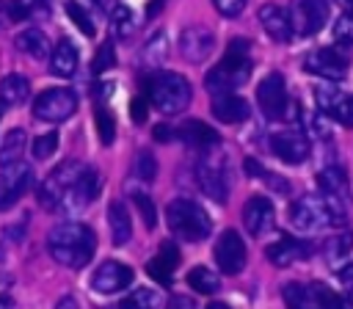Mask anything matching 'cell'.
Masks as SVG:
<instances>
[{
    "instance_id": "cell-1",
    "label": "cell",
    "mask_w": 353,
    "mask_h": 309,
    "mask_svg": "<svg viewBox=\"0 0 353 309\" xmlns=\"http://www.w3.org/2000/svg\"><path fill=\"white\" fill-rule=\"evenodd\" d=\"M94 248H97V237L94 232L80 223V221H63L58 226L50 229L47 235V251L55 262L66 265V268H85L94 257Z\"/></svg>"
},
{
    "instance_id": "cell-2",
    "label": "cell",
    "mask_w": 353,
    "mask_h": 309,
    "mask_svg": "<svg viewBox=\"0 0 353 309\" xmlns=\"http://www.w3.org/2000/svg\"><path fill=\"white\" fill-rule=\"evenodd\" d=\"M251 77V47L248 39H232L226 47V55L218 61V66L210 69L204 77L210 94H229V88L243 86Z\"/></svg>"
},
{
    "instance_id": "cell-3",
    "label": "cell",
    "mask_w": 353,
    "mask_h": 309,
    "mask_svg": "<svg viewBox=\"0 0 353 309\" xmlns=\"http://www.w3.org/2000/svg\"><path fill=\"white\" fill-rule=\"evenodd\" d=\"M146 97L154 110L174 116L190 105V83L179 72H154L146 80Z\"/></svg>"
},
{
    "instance_id": "cell-4",
    "label": "cell",
    "mask_w": 353,
    "mask_h": 309,
    "mask_svg": "<svg viewBox=\"0 0 353 309\" xmlns=\"http://www.w3.org/2000/svg\"><path fill=\"white\" fill-rule=\"evenodd\" d=\"M165 221H168V229L174 232V237H179L185 243H199L212 229L207 210L201 204H196L193 199H174L165 207Z\"/></svg>"
},
{
    "instance_id": "cell-5",
    "label": "cell",
    "mask_w": 353,
    "mask_h": 309,
    "mask_svg": "<svg viewBox=\"0 0 353 309\" xmlns=\"http://www.w3.org/2000/svg\"><path fill=\"white\" fill-rule=\"evenodd\" d=\"M256 105L265 113V119H273V121L301 116V105L290 99L284 77L279 72H270V74H265L259 80V86H256Z\"/></svg>"
},
{
    "instance_id": "cell-6",
    "label": "cell",
    "mask_w": 353,
    "mask_h": 309,
    "mask_svg": "<svg viewBox=\"0 0 353 309\" xmlns=\"http://www.w3.org/2000/svg\"><path fill=\"white\" fill-rule=\"evenodd\" d=\"M317 185L323 193V201L334 218V226L345 223V212H347V201H350V188H347V177L339 166H328L317 174Z\"/></svg>"
},
{
    "instance_id": "cell-7",
    "label": "cell",
    "mask_w": 353,
    "mask_h": 309,
    "mask_svg": "<svg viewBox=\"0 0 353 309\" xmlns=\"http://www.w3.org/2000/svg\"><path fill=\"white\" fill-rule=\"evenodd\" d=\"M290 223H292L298 232L314 235V232L325 229L328 223H334V218H331V212H328L323 196L306 193V196H301V199H295V201L290 204Z\"/></svg>"
},
{
    "instance_id": "cell-8",
    "label": "cell",
    "mask_w": 353,
    "mask_h": 309,
    "mask_svg": "<svg viewBox=\"0 0 353 309\" xmlns=\"http://www.w3.org/2000/svg\"><path fill=\"white\" fill-rule=\"evenodd\" d=\"M77 110V94L72 88H47L33 99V116L41 121H66Z\"/></svg>"
},
{
    "instance_id": "cell-9",
    "label": "cell",
    "mask_w": 353,
    "mask_h": 309,
    "mask_svg": "<svg viewBox=\"0 0 353 309\" xmlns=\"http://www.w3.org/2000/svg\"><path fill=\"white\" fill-rule=\"evenodd\" d=\"M328 17H331L328 0H292V6H290L292 33H298V36H314L317 30L325 28Z\"/></svg>"
},
{
    "instance_id": "cell-10",
    "label": "cell",
    "mask_w": 353,
    "mask_h": 309,
    "mask_svg": "<svg viewBox=\"0 0 353 309\" xmlns=\"http://www.w3.org/2000/svg\"><path fill=\"white\" fill-rule=\"evenodd\" d=\"M99 185H102L99 174H97L94 168L83 166V168H80V174L74 177V182L66 188V193H63V199H61L58 210H63V212H80V210H85V207L97 199Z\"/></svg>"
},
{
    "instance_id": "cell-11",
    "label": "cell",
    "mask_w": 353,
    "mask_h": 309,
    "mask_svg": "<svg viewBox=\"0 0 353 309\" xmlns=\"http://www.w3.org/2000/svg\"><path fill=\"white\" fill-rule=\"evenodd\" d=\"M303 69L325 80H342L347 74V55L336 47H320L303 55Z\"/></svg>"
},
{
    "instance_id": "cell-12",
    "label": "cell",
    "mask_w": 353,
    "mask_h": 309,
    "mask_svg": "<svg viewBox=\"0 0 353 309\" xmlns=\"http://www.w3.org/2000/svg\"><path fill=\"white\" fill-rule=\"evenodd\" d=\"M245 259H248V254H245L243 237L234 229L221 232V237L215 243V265H218V270L226 273V276H237L245 268Z\"/></svg>"
},
{
    "instance_id": "cell-13",
    "label": "cell",
    "mask_w": 353,
    "mask_h": 309,
    "mask_svg": "<svg viewBox=\"0 0 353 309\" xmlns=\"http://www.w3.org/2000/svg\"><path fill=\"white\" fill-rule=\"evenodd\" d=\"M30 182H33V168L28 163L3 166V171H0V212L8 210L11 204H17L22 199V193L30 188Z\"/></svg>"
},
{
    "instance_id": "cell-14",
    "label": "cell",
    "mask_w": 353,
    "mask_h": 309,
    "mask_svg": "<svg viewBox=\"0 0 353 309\" xmlns=\"http://www.w3.org/2000/svg\"><path fill=\"white\" fill-rule=\"evenodd\" d=\"M80 168H83L80 163L66 160V163H61V166L41 182V188H39V199H41V204H44L47 210H58V204H61L66 188L74 182V177L80 174Z\"/></svg>"
},
{
    "instance_id": "cell-15",
    "label": "cell",
    "mask_w": 353,
    "mask_h": 309,
    "mask_svg": "<svg viewBox=\"0 0 353 309\" xmlns=\"http://www.w3.org/2000/svg\"><path fill=\"white\" fill-rule=\"evenodd\" d=\"M215 50V36L210 28L204 25H188L179 33V52L190 61V63H201L210 58V52Z\"/></svg>"
},
{
    "instance_id": "cell-16",
    "label": "cell",
    "mask_w": 353,
    "mask_h": 309,
    "mask_svg": "<svg viewBox=\"0 0 353 309\" xmlns=\"http://www.w3.org/2000/svg\"><path fill=\"white\" fill-rule=\"evenodd\" d=\"M270 149L273 154L287 163V166H298L309 157V138L301 130H287V132H276L270 138Z\"/></svg>"
},
{
    "instance_id": "cell-17",
    "label": "cell",
    "mask_w": 353,
    "mask_h": 309,
    "mask_svg": "<svg viewBox=\"0 0 353 309\" xmlns=\"http://www.w3.org/2000/svg\"><path fill=\"white\" fill-rule=\"evenodd\" d=\"M130 281H132V268L124 265V262H116V259L102 262V265L94 270V276H91V287H94L97 292H102V295L119 292V290L130 287Z\"/></svg>"
},
{
    "instance_id": "cell-18",
    "label": "cell",
    "mask_w": 353,
    "mask_h": 309,
    "mask_svg": "<svg viewBox=\"0 0 353 309\" xmlns=\"http://www.w3.org/2000/svg\"><path fill=\"white\" fill-rule=\"evenodd\" d=\"M314 102L334 121H339L345 127H353V94H345V91H336V88H317Z\"/></svg>"
},
{
    "instance_id": "cell-19",
    "label": "cell",
    "mask_w": 353,
    "mask_h": 309,
    "mask_svg": "<svg viewBox=\"0 0 353 309\" xmlns=\"http://www.w3.org/2000/svg\"><path fill=\"white\" fill-rule=\"evenodd\" d=\"M276 221V210H273V201L265 199V196H251L243 207V226L248 229V235L254 237H262Z\"/></svg>"
},
{
    "instance_id": "cell-20",
    "label": "cell",
    "mask_w": 353,
    "mask_h": 309,
    "mask_svg": "<svg viewBox=\"0 0 353 309\" xmlns=\"http://www.w3.org/2000/svg\"><path fill=\"white\" fill-rule=\"evenodd\" d=\"M196 182H199L201 193L210 196L215 204H223L226 201V196H229L226 177H223V171L212 160H199L196 163Z\"/></svg>"
},
{
    "instance_id": "cell-21",
    "label": "cell",
    "mask_w": 353,
    "mask_h": 309,
    "mask_svg": "<svg viewBox=\"0 0 353 309\" xmlns=\"http://www.w3.org/2000/svg\"><path fill=\"white\" fill-rule=\"evenodd\" d=\"M259 25H262V30H265L273 41H290V39H292L290 11L281 8V6H276V3L259 6Z\"/></svg>"
},
{
    "instance_id": "cell-22",
    "label": "cell",
    "mask_w": 353,
    "mask_h": 309,
    "mask_svg": "<svg viewBox=\"0 0 353 309\" xmlns=\"http://www.w3.org/2000/svg\"><path fill=\"white\" fill-rule=\"evenodd\" d=\"M265 257L276 265V268H290L295 265L298 259H306L309 257V243L298 240V237H279L276 243L268 246Z\"/></svg>"
},
{
    "instance_id": "cell-23",
    "label": "cell",
    "mask_w": 353,
    "mask_h": 309,
    "mask_svg": "<svg viewBox=\"0 0 353 309\" xmlns=\"http://www.w3.org/2000/svg\"><path fill=\"white\" fill-rule=\"evenodd\" d=\"M176 265H179V251H176V246H174V243H163V246L157 248V254L149 259L146 273H149L154 281L168 284V281L174 279Z\"/></svg>"
},
{
    "instance_id": "cell-24",
    "label": "cell",
    "mask_w": 353,
    "mask_h": 309,
    "mask_svg": "<svg viewBox=\"0 0 353 309\" xmlns=\"http://www.w3.org/2000/svg\"><path fill=\"white\" fill-rule=\"evenodd\" d=\"M212 116L223 124H237L243 119H248V102L237 94H215L212 99Z\"/></svg>"
},
{
    "instance_id": "cell-25",
    "label": "cell",
    "mask_w": 353,
    "mask_h": 309,
    "mask_svg": "<svg viewBox=\"0 0 353 309\" xmlns=\"http://www.w3.org/2000/svg\"><path fill=\"white\" fill-rule=\"evenodd\" d=\"M77 63H80V52L77 47L69 41V39H61L50 55V74L55 77H72L77 72Z\"/></svg>"
},
{
    "instance_id": "cell-26",
    "label": "cell",
    "mask_w": 353,
    "mask_h": 309,
    "mask_svg": "<svg viewBox=\"0 0 353 309\" xmlns=\"http://www.w3.org/2000/svg\"><path fill=\"white\" fill-rule=\"evenodd\" d=\"M30 83L22 74H6L0 80V108H17L28 99Z\"/></svg>"
},
{
    "instance_id": "cell-27",
    "label": "cell",
    "mask_w": 353,
    "mask_h": 309,
    "mask_svg": "<svg viewBox=\"0 0 353 309\" xmlns=\"http://www.w3.org/2000/svg\"><path fill=\"white\" fill-rule=\"evenodd\" d=\"M14 44H17L19 52H25L28 58H36V61H41V58L50 55V39L39 28H28V30L17 33Z\"/></svg>"
},
{
    "instance_id": "cell-28",
    "label": "cell",
    "mask_w": 353,
    "mask_h": 309,
    "mask_svg": "<svg viewBox=\"0 0 353 309\" xmlns=\"http://www.w3.org/2000/svg\"><path fill=\"white\" fill-rule=\"evenodd\" d=\"M108 223H110V237L113 246H124L132 237V223H130V212L121 201H110L108 207Z\"/></svg>"
},
{
    "instance_id": "cell-29",
    "label": "cell",
    "mask_w": 353,
    "mask_h": 309,
    "mask_svg": "<svg viewBox=\"0 0 353 309\" xmlns=\"http://www.w3.org/2000/svg\"><path fill=\"white\" fill-rule=\"evenodd\" d=\"M179 135H182V141H188V143L196 146V149H210V146L218 143V132H215L210 124L199 121V119L185 121V124L179 127Z\"/></svg>"
},
{
    "instance_id": "cell-30",
    "label": "cell",
    "mask_w": 353,
    "mask_h": 309,
    "mask_svg": "<svg viewBox=\"0 0 353 309\" xmlns=\"http://www.w3.org/2000/svg\"><path fill=\"white\" fill-rule=\"evenodd\" d=\"M284 303L287 309H320V301H317V292L314 287H306V284H284Z\"/></svg>"
},
{
    "instance_id": "cell-31",
    "label": "cell",
    "mask_w": 353,
    "mask_h": 309,
    "mask_svg": "<svg viewBox=\"0 0 353 309\" xmlns=\"http://www.w3.org/2000/svg\"><path fill=\"white\" fill-rule=\"evenodd\" d=\"M188 284H190L196 292H201V295H212V292L221 287L218 273H212V270L204 268V265H199V268H193V270L188 273Z\"/></svg>"
},
{
    "instance_id": "cell-32",
    "label": "cell",
    "mask_w": 353,
    "mask_h": 309,
    "mask_svg": "<svg viewBox=\"0 0 353 309\" xmlns=\"http://www.w3.org/2000/svg\"><path fill=\"white\" fill-rule=\"evenodd\" d=\"M22 149H25V130H11L6 138H3V143H0V166H11V163H17V157L22 154Z\"/></svg>"
},
{
    "instance_id": "cell-33",
    "label": "cell",
    "mask_w": 353,
    "mask_h": 309,
    "mask_svg": "<svg viewBox=\"0 0 353 309\" xmlns=\"http://www.w3.org/2000/svg\"><path fill=\"white\" fill-rule=\"evenodd\" d=\"M350 243H353V235L345 232V235H334L323 243V254L328 262H342V257L350 254Z\"/></svg>"
},
{
    "instance_id": "cell-34",
    "label": "cell",
    "mask_w": 353,
    "mask_h": 309,
    "mask_svg": "<svg viewBox=\"0 0 353 309\" xmlns=\"http://www.w3.org/2000/svg\"><path fill=\"white\" fill-rule=\"evenodd\" d=\"M165 55H168V39H165V33H154L143 44V61L152 63V66H157V63L165 61Z\"/></svg>"
},
{
    "instance_id": "cell-35",
    "label": "cell",
    "mask_w": 353,
    "mask_h": 309,
    "mask_svg": "<svg viewBox=\"0 0 353 309\" xmlns=\"http://www.w3.org/2000/svg\"><path fill=\"white\" fill-rule=\"evenodd\" d=\"M119 309H160V295L154 290H135L121 301Z\"/></svg>"
},
{
    "instance_id": "cell-36",
    "label": "cell",
    "mask_w": 353,
    "mask_h": 309,
    "mask_svg": "<svg viewBox=\"0 0 353 309\" xmlns=\"http://www.w3.org/2000/svg\"><path fill=\"white\" fill-rule=\"evenodd\" d=\"M94 119H97L99 141H102L105 146H110V143H113V138H116V119H113V113H110L105 105H99V108H97V113H94Z\"/></svg>"
},
{
    "instance_id": "cell-37",
    "label": "cell",
    "mask_w": 353,
    "mask_h": 309,
    "mask_svg": "<svg viewBox=\"0 0 353 309\" xmlns=\"http://www.w3.org/2000/svg\"><path fill=\"white\" fill-rule=\"evenodd\" d=\"M314 292H317L320 309H353L350 298H345L342 292H334V290H328L325 284H314Z\"/></svg>"
},
{
    "instance_id": "cell-38",
    "label": "cell",
    "mask_w": 353,
    "mask_h": 309,
    "mask_svg": "<svg viewBox=\"0 0 353 309\" xmlns=\"http://www.w3.org/2000/svg\"><path fill=\"white\" fill-rule=\"evenodd\" d=\"M66 14H69V19H72V22L80 28V33H83V36H94V33H97V28H94L91 17L85 14V8H83L80 3L69 0V3H66Z\"/></svg>"
},
{
    "instance_id": "cell-39",
    "label": "cell",
    "mask_w": 353,
    "mask_h": 309,
    "mask_svg": "<svg viewBox=\"0 0 353 309\" xmlns=\"http://www.w3.org/2000/svg\"><path fill=\"white\" fill-rule=\"evenodd\" d=\"M113 30H116V36H130L132 30H135V17H132V11L127 8V6H116L113 8Z\"/></svg>"
},
{
    "instance_id": "cell-40",
    "label": "cell",
    "mask_w": 353,
    "mask_h": 309,
    "mask_svg": "<svg viewBox=\"0 0 353 309\" xmlns=\"http://www.w3.org/2000/svg\"><path fill=\"white\" fill-rule=\"evenodd\" d=\"M58 149V132H44L39 138H33V157L36 160H47L50 154H55Z\"/></svg>"
},
{
    "instance_id": "cell-41",
    "label": "cell",
    "mask_w": 353,
    "mask_h": 309,
    "mask_svg": "<svg viewBox=\"0 0 353 309\" xmlns=\"http://www.w3.org/2000/svg\"><path fill=\"white\" fill-rule=\"evenodd\" d=\"M135 174H138V179H143V182H152V179L157 177V160H154L152 152H141V154H138V160H135Z\"/></svg>"
},
{
    "instance_id": "cell-42",
    "label": "cell",
    "mask_w": 353,
    "mask_h": 309,
    "mask_svg": "<svg viewBox=\"0 0 353 309\" xmlns=\"http://www.w3.org/2000/svg\"><path fill=\"white\" fill-rule=\"evenodd\" d=\"M132 201H135L138 212L143 215L146 229H154V226H157V210H154V201H152L146 193H132Z\"/></svg>"
},
{
    "instance_id": "cell-43",
    "label": "cell",
    "mask_w": 353,
    "mask_h": 309,
    "mask_svg": "<svg viewBox=\"0 0 353 309\" xmlns=\"http://www.w3.org/2000/svg\"><path fill=\"white\" fill-rule=\"evenodd\" d=\"M33 8H36L33 0H11V3L6 6V14L11 17V22H22V19L33 17Z\"/></svg>"
},
{
    "instance_id": "cell-44",
    "label": "cell",
    "mask_w": 353,
    "mask_h": 309,
    "mask_svg": "<svg viewBox=\"0 0 353 309\" xmlns=\"http://www.w3.org/2000/svg\"><path fill=\"white\" fill-rule=\"evenodd\" d=\"M110 66H116V52H113V44L105 41V44L99 47V52L94 55V72L99 74V72H108Z\"/></svg>"
},
{
    "instance_id": "cell-45",
    "label": "cell",
    "mask_w": 353,
    "mask_h": 309,
    "mask_svg": "<svg viewBox=\"0 0 353 309\" xmlns=\"http://www.w3.org/2000/svg\"><path fill=\"white\" fill-rule=\"evenodd\" d=\"M334 39L342 44H353V14H342L334 22Z\"/></svg>"
},
{
    "instance_id": "cell-46",
    "label": "cell",
    "mask_w": 353,
    "mask_h": 309,
    "mask_svg": "<svg viewBox=\"0 0 353 309\" xmlns=\"http://www.w3.org/2000/svg\"><path fill=\"white\" fill-rule=\"evenodd\" d=\"M212 6H215V11L221 14V17H240L243 11H245V0H212Z\"/></svg>"
},
{
    "instance_id": "cell-47",
    "label": "cell",
    "mask_w": 353,
    "mask_h": 309,
    "mask_svg": "<svg viewBox=\"0 0 353 309\" xmlns=\"http://www.w3.org/2000/svg\"><path fill=\"white\" fill-rule=\"evenodd\" d=\"M339 287H342V295L345 298H353V262H347L339 270Z\"/></svg>"
},
{
    "instance_id": "cell-48",
    "label": "cell",
    "mask_w": 353,
    "mask_h": 309,
    "mask_svg": "<svg viewBox=\"0 0 353 309\" xmlns=\"http://www.w3.org/2000/svg\"><path fill=\"white\" fill-rule=\"evenodd\" d=\"M130 110H132L130 116H132V121H135V124H141V121H146V102H143L141 97H135V99L130 102Z\"/></svg>"
},
{
    "instance_id": "cell-49",
    "label": "cell",
    "mask_w": 353,
    "mask_h": 309,
    "mask_svg": "<svg viewBox=\"0 0 353 309\" xmlns=\"http://www.w3.org/2000/svg\"><path fill=\"white\" fill-rule=\"evenodd\" d=\"M165 309H193V301L185 298V295H174V298L165 303Z\"/></svg>"
},
{
    "instance_id": "cell-50",
    "label": "cell",
    "mask_w": 353,
    "mask_h": 309,
    "mask_svg": "<svg viewBox=\"0 0 353 309\" xmlns=\"http://www.w3.org/2000/svg\"><path fill=\"white\" fill-rule=\"evenodd\" d=\"M174 138V130L171 127H165V124H157L154 127V141H171Z\"/></svg>"
},
{
    "instance_id": "cell-51",
    "label": "cell",
    "mask_w": 353,
    "mask_h": 309,
    "mask_svg": "<svg viewBox=\"0 0 353 309\" xmlns=\"http://www.w3.org/2000/svg\"><path fill=\"white\" fill-rule=\"evenodd\" d=\"M94 6L99 8V11H105V14H113V8L119 6L116 0H94Z\"/></svg>"
},
{
    "instance_id": "cell-52",
    "label": "cell",
    "mask_w": 353,
    "mask_h": 309,
    "mask_svg": "<svg viewBox=\"0 0 353 309\" xmlns=\"http://www.w3.org/2000/svg\"><path fill=\"white\" fill-rule=\"evenodd\" d=\"M55 309H80V306H77V301H74L72 295H63V298L55 303Z\"/></svg>"
},
{
    "instance_id": "cell-53",
    "label": "cell",
    "mask_w": 353,
    "mask_h": 309,
    "mask_svg": "<svg viewBox=\"0 0 353 309\" xmlns=\"http://www.w3.org/2000/svg\"><path fill=\"white\" fill-rule=\"evenodd\" d=\"M0 309H14V301L8 295H0Z\"/></svg>"
},
{
    "instance_id": "cell-54",
    "label": "cell",
    "mask_w": 353,
    "mask_h": 309,
    "mask_svg": "<svg viewBox=\"0 0 353 309\" xmlns=\"http://www.w3.org/2000/svg\"><path fill=\"white\" fill-rule=\"evenodd\" d=\"M207 309H229V306H226V303H221V301H215V303H210Z\"/></svg>"
},
{
    "instance_id": "cell-55",
    "label": "cell",
    "mask_w": 353,
    "mask_h": 309,
    "mask_svg": "<svg viewBox=\"0 0 353 309\" xmlns=\"http://www.w3.org/2000/svg\"><path fill=\"white\" fill-rule=\"evenodd\" d=\"M3 19H6V8H3V3H0V25H3Z\"/></svg>"
},
{
    "instance_id": "cell-56",
    "label": "cell",
    "mask_w": 353,
    "mask_h": 309,
    "mask_svg": "<svg viewBox=\"0 0 353 309\" xmlns=\"http://www.w3.org/2000/svg\"><path fill=\"white\" fill-rule=\"evenodd\" d=\"M345 6H347V8H353V0H345Z\"/></svg>"
}]
</instances>
